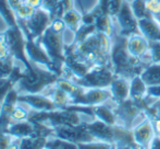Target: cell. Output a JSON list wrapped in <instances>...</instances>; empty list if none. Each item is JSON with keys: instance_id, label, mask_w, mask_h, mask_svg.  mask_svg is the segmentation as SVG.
I'll return each instance as SVG.
<instances>
[{"instance_id": "52a82bcc", "label": "cell", "mask_w": 160, "mask_h": 149, "mask_svg": "<svg viewBox=\"0 0 160 149\" xmlns=\"http://www.w3.org/2000/svg\"><path fill=\"white\" fill-rule=\"evenodd\" d=\"M51 21H52V19H51L50 14L45 9L39 7L36 9L30 19L25 20V24L32 37L37 41L42 38L45 31L50 26Z\"/></svg>"}, {"instance_id": "484cf974", "label": "cell", "mask_w": 160, "mask_h": 149, "mask_svg": "<svg viewBox=\"0 0 160 149\" xmlns=\"http://www.w3.org/2000/svg\"><path fill=\"white\" fill-rule=\"evenodd\" d=\"M15 86H17V82L10 76L0 77V104L3 102L4 98L9 93V91L15 88Z\"/></svg>"}, {"instance_id": "b9f144b4", "label": "cell", "mask_w": 160, "mask_h": 149, "mask_svg": "<svg viewBox=\"0 0 160 149\" xmlns=\"http://www.w3.org/2000/svg\"><path fill=\"white\" fill-rule=\"evenodd\" d=\"M45 149H58V148L55 147L53 145H51V144L49 143L48 141H47V144H46V147H45Z\"/></svg>"}, {"instance_id": "3957f363", "label": "cell", "mask_w": 160, "mask_h": 149, "mask_svg": "<svg viewBox=\"0 0 160 149\" xmlns=\"http://www.w3.org/2000/svg\"><path fill=\"white\" fill-rule=\"evenodd\" d=\"M1 34L4 37V40H6V43L8 45L10 54L14 57V59L20 60L24 65L25 70L32 71L33 65L30 62L25 52L26 38L23 31L20 28L19 23L14 24V25L8 26L7 30L4 32H2Z\"/></svg>"}, {"instance_id": "2e32d148", "label": "cell", "mask_w": 160, "mask_h": 149, "mask_svg": "<svg viewBox=\"0 0 160 149\" xmlns=\"http://www.w3.org/2000/svg\"><path fill=\"white\" fill-rule=\"evenodd\" d=\"M34 132V124L30 121H21L15 122L11 124L10 127L7 130V134L15 137V138H25L31 137Z\"/></svg>"}, {"instance_id": "7402d4cb", "label": "cell", "mask_w": 160, "mask_h": 149, "mask_svg": "<svg viewBox=\"0 0 160 149\" xmlns=\"http://www.w3.org/2000/svg\"><path fill=\"white\" fill-rule=\"evenodd\" d=\"M63 21L67 24L68 30H70L71 32L75 33L78 31V29L80 28L81 22H82V15L78 11H76L75 9H71V10L67 11L62 17Z\"/></svg>"}, {"instance_id": "f1b7e54d", "label": "cell", "mask_w": 160, "mask_h": 149, "mask_svg": "<svg viewBox=\"0 0 160 149\" xmlns=\"http://www.w3.org/2000/svg\"><path fill=\"white\" fill-rule=\"evenodd\" d=\"M35 10H36L35 8L28 6V3H23L21 7H19L14 12H15V14H17V18L23 19V20H28L32 17L33 13L35 12Z\"/></svg>"}, {"instance_id": "e0dca14e", "label": "cell", "mask_w": 160, "mask_h": 149, "mask_svg": "<svg viewBox=\"0 0 160 149\" xmlns=\"http://www.w3.org/2000/svg\"><path fill=\"white\" fill-rule=\"evenodd\" d=\"M119 21H120V25L123 29H127V30H135V28L137 26L132 7L128 6V2H124L122 4V8L120 10V13H119Z\"/></svg>"}, {"instance_id": "f35d334b", "label": "cell", "mask_w": 160, "mask_h": 149, "mask_svg": "<svg viewBox=\"0 0 160 149\" xmlns=\"http://www.w3.org/2000/svg\"><path fill=\"white\" fill-rule=\"evenodd\" d=\"M24 1H25V3H28V6L37 9V8H39V7L42 6V0H24Z\"/></svg>"}, {"instance_id": "5b68a950", "label": "cell", "mask_w": 160, "mask_h": 149, "mask_svg": "<svg viewBox=\"0 0 160 149\" xmlns=\"http://www.w3.org/2000/svg\"><path fill=\"white\" fill-rule=\"evenodd\" d=\"M70 80L85 89H92V88L103 89L108 86H111L114 79L107 66H96L93 67L82 78H72Z\"/></svg>"}, {"instance_id": "30bf717a", "label": "cell", "mask_w": 160, "mask_h": 149, "mask_svg": "<svg viewBox=\"0 0 160 149\" xmlns=\"http://www.w3.org/2000/svg\"><path fill=\"white\" fill-rule=\"evenodd\" d=\"M132 132L135 143L141 147V149H149L150 144L156 135L150 119H146L137 127H135Z\"/></svg>"}, {"instance_id": "74e56055", "label": "cell", "mask_w": 160, "mask_h": 149, "mask_svg": "<svg viewBox=\"0 0 160 149\" xmlns=\"http://www.w3.org/2000/svg\"><path fill=\"white\" fill-rule=\"evenodd\" d=\"M152 127H154L155 134H156L157 136H160V119H152Z\"/></svg>"}, {"instance_id": "4316f807", "label": "cell", "mask_w": 160, "mask_h": 149, "mask_svg": "<svg viewBox=\"0 0 160 149\" xmlns=\"http://www.w3.org/2000/svg\"><path fill=\"white\" fill-rule=\"evenodd\" d=\"M14 68V57L9 55L6 58H0V77H9Z\"/></svg>"}, {"instance_id": "8d00e7d4", "label": "cell", "mask_w": 160, "mask_h": 149, "mask_svg": "<svg viewBox=\"0 0 160 149\" xmlns=\"http://www.w3.org/2000/svg\"><path fill=\"white\" fill-rule=\"evenodd\" d=\"M9 3H10V6L12 7L13 10H17L19 7H21L23 3H25V1L24 0H8Z\"/></svg>"}, {"instance_id": "f546056e", "label": "cell", "mask_w": 160, "mask_h": 149, "mask_svg": "<svg viewBox=\"0 0 160 149\" xmlns=\"http://www.w3.org/2000/svg\"><path fill=\"white\" fill-rule=\"evenodd\" d=\"M11 116H12V119L14 123L15 122L26 121V119H28V116H30V112H28V110L24 109V108L17 105V107L14 108V110H13Z\"/></svg>"}, {"instance_id": "4dcf8cb0", "label": "cell", "mask_w": 160, "mask_h": 149, "mask_svg": "<svg viewBox=\"0 0 160 149\" xmlns=\"http://www.w3.org/2000/svg\"><path fill=\"white\" fill-rule=\"evenodd\" d=\"M150 60L155 64L160 63V42L159 41H152L149 45Z\"/></svg>"}, {"instance_id": "ffe728a7", "label": "cell", "mask_w": 160, "mask_h": 149, "mask_svg": "<svg viewBox=\"0 0 160 149\" xmlns=\"http://www.w3.org/2000/svg\"><path fill=\"white\" fill-rule=\"evenodd\" d=\"M147 85L142 79L141 76H136L132 79L130 83V97L133 100H141L144 97V94L147 92Z\"/></svg>"}, {"instance_id": "44dd1931", "label": "cell", "mask_w": 160, "mask_h": 149, "mask_svg": "<svg viewBox=\"0 0 160 149\" xmlns=\"http://www.w3.org/2000/svg\"><path fill=\"white\" fill-rule=\"evenodd\" d=\"M0 15L8 26L14 25L18 23L17 14L8 0H0Z\"/></svg>"}, {"instance_id": "d6a6232c", "label": "cell", "mask_w": 160, "mask_h": 149, "mask_svg": "<svg viewBox=\"0 0 160 149\" xmlns=\"http://www.w3.org/2000/svg\"><path fill=\"white\" fill-rule=\"evenodd\" d=\"M48 141L51 145L57 147L58 149H80L76 144L70 143V141H63V139H60V138H56L53 141Z\"/></svg>"}, {"instance_id": "7bdbcfd3", "label": "cell", "mask_w": 160, "mask_h": 149, "mask_svg": "<svg viewBox=\"0 0 160 149\" xmlns=\"http://www.w3.org/2000/svg\"><path fill=\"white\" fill-rule=\"evenodd\" d=\"M158 23L160 24V14L158 15Z\"/></svg>"}, {"instance_id": "d6986e66", "label": "cell", "mask_w": 160, "mask_h": 149, "mask_svg": "<svg viewBox=\"0 0 160 149\" xmlns=\"http://www.w3.org/2000/svg\"><path fill=\"white\" fill-rule=\"evenodd\" d=\"M141 77L148 87L160 86V63L145 68Z\"/></svg>"}, {"instance_id": "d4e9b609", "label": "cell", "mask_w": 160, "mask_h": 149, "mask_svg": "<svg viewBox=\"0 0 160 149\" xmlns=\"http://www.w3.org/2000/svg\"><path fill=\"white\" fill-rule=\"evenodd\" d=\"M34 124V132L31 137H44V138H48L50 136H53V127L46 125L44 123H39V122H32Z\"/></svg>"}, {"instance_id": "60d3db41", "label": "cell", "mask_w": 160, "mask_h": 149, "mask_svg": "<svg viewBox=\"0 0 160 149\" xmlns=\"http://www.w3.org/2000/svg\"><path fill=\"white\" fill-rule=\"evenodd\" d=\"M20 145H21V138H15L14 141H12L8 149H20Z\"/></svg>"}, {"instance_id": "7a4b0ae2", "label": "cell", "mask_w": 160, "mask_h": 149, "mask_svg": "<svg viewBox=\"0 0 160 149\" xmlns=\"http://www.w3.org/2000/svg\"><path fill=\"white\" fill-rule=\"evenodd\" d=\"M40 43L46 49L55 67L56 74L62 76L65 62V44L63 42V32H57L49 26L40 38Z\"/></svg>"}, {"instance_id": "9c48e42d", "label": "cell", "mask_w": 160, "mask_h": 149, "mask_svg": "<svg viewBox=\"0 0 160 149\" xmlns=\"http://www.w3.org/2000/svg\"><path fill=\"white\" fill-rule=\"evenodd\" d=\"M19 102L25 103L34 111H53L58 110L56 104L52 102L49 97L46 94H32V93H20L19 96Z\"/></svg>"}, {"instance_id": "5bb4252c", "label": "cell", "mask_w": 160, "mask_h": 149, "mask_svg": "<svg viewBox=\"0 0 160 149\" xmlns=\"http://www.w3.org/2000/svg\"><path fill=\"white\" fill-rule=\"evenodd\" d=\"M138 26L145 37H148L152 41H160V25L158 21L152 19L150 15L139 19Z\"/></svg>"}, {"instance_id": "7c38bea8", "label": "cell", "mask_w": 160, "mask_h": 149, "mask_svg": "<svg viewBox=\"0 0 160 149\" xmlns=\"http://www.w3.org/2000/svg\"><path fill=\"white\" fill-rule=\"evenodd\" d=\"M149 45L150 43H148L145 36H142L138 33H133L127 42V48L131 56L141 58L149 52Z\"/></svg>"}, {"instance_id": "603a6c76", "label": "cell", "mask_w": 160, "mask_h": 149, "mask_svg": "<svg viewBox=\"0 0 160 149\" xmlns=\"http://www.w3.org/2000/svg\"><path fill=\"white\" fill-rule=\"evenodd\" d=\"M93 113L94 116H96L99 121L103 122V123L108 124V125L113 126L116 123V116L114 114L108 109L105 105H96L93 107Z\"/></svg>"}, {"instance_id": "cb8c5ba5", "label": "cell", "mask_w": 160, "mask_h": 149, "mask_svg": "<svg viewBox=\"0 0 160 149\" xmlns=\"http://www.w3.org/2000/svg\"><path fill=\"white\" fill-rule=\"evenodd\" d=\"M47 141L44 137H25L21 139L20 149H45Z\"/></svg>"}, {"instance_id": "836d02e7", "label": "cell", "mask_w": 160, "mask_h": 149, "mask_svg": "<svg viewBox=\"0 0 160 149\" xmlns=\"http://www.w3.org/2000/svg\"><path fill=\"white\" fill-rule=\"evenodd\" d=\"M12 137L7 133L0 132V149H8L12 143Z\"/></svg>"}, {"instance_id": "ac0fdd59", "label": "cell", "mask_w": 160, "mask_h": 149, "mask_svg": "<svg viewBox=\"0 0 160 149\" xmlns=\"http://www.w3.org/2000/svg\"><path fill=\"white\" fill-rule=\"evenodd\" d=\"M46 96L52 100V102L56 104L57 109L59 110H64L65 108L71 104V100H70V97L68 96L67 92L63 91L61 88L57 87L56 85H53L52 90Z\"/></svg>"}, {"instance_id": "1f68e13d", "label": "cell", "mask_w": 160, "mask_h": 149, "mask_svg": "<svg viewBox=\"0 0 160 149\" xmlns=\"http://www.w3.org/2000/svg\"><path fill=\"white\" fill-rule=\"evenodd\" d=\"M145 6L149 14L156 17L160 14V0H145Z\"/></svg>"}, {"instance_id": "4fadbf2b", "label": "cell", "mask_w": 160, "mask_h": 149, "mask_svg": "<svg viewBox=\"0 0 160 149\" xmlns=\"http://www.w3.org/2000/svg\"><path fill=\"white\" fill-rule=\"evenodd\" d=\"M111 92L107 91L101 88H92L85 90L84 98H83V105L85 107H96L100 105L109 98H111Z\"/></svg>"}, {"instance_id": "83f0119b", "label": "cell", "mask_w": 160, "mask_h": 149, "mask_svg": "<svg viewBox=\"0 0 160 149\" xmlns=\"http://www.w3.org/2000/svg\"><path fill=\"white\" fill-rule=\"evenodd\" d=\"M60 6V0H42L40 8L45 9L50 14L51 19H55L57 17L58 9Z\"/></svg>"}, {"instance_id": "8fae6325", "label": "cell", "mask_w": 160, "mask_h": 149, "mask_svg": "<svg viewBox=\"0 0 160 149\" xmlns=\"http://www.w3.org/2000/svg\"><path fill=\"white\" fill-rule=\"evenodd\" d=\"M88 132L93 135L98 141L107 143L112 145L114 136V126L108 125L101 121H96L93 123H85Z\"/></svg>"}, {"instance_id": "e575fe53", "label": "cell", "mask_w": 160, "mask_h": 149, "mask_svg": "<svg viewBox=\"0 0 160 149\" xmlns=\"http://www.w3.org/2000/svg\"><path fill=\"white\" fill-rule=\"evenodd\" d=\"M10 55V51L8 48V45L6 43V40L0 33V58H6Z\"/></svg>"}, {"instance_id": "9a60e30c", "label": "cell", "mask_w": 160, "mask_h": 149, "mask_svg": "<svg viewBox=\"0 0 160 149\" xmlns=\"http://www.w3.org/2000/svg\"><path fill=\"white\" fill-rule=\"evenodd\" d=\"M110 87H111V96L116 102L122 103L130 97V83L123 77L112 81Z\"/></svg>"}, {"instance_id": "ba28073f", "label": "cell", "mask_w": 160, "mask_h": 149, "mask_svg": "<svg viewBox=\"0 0 160 149\" xmlns=\"http://www.w3.org/2000/svg\"><path fill=\"white\" fill-rule=\"evenodd\" d=\"M19 96L20 92L15 88H13L9 91L3 102L1 103V108H0V130L1 132L7 133L11 124L14 123L11 115L19 102Z\"/></svg>"}, {"instance_id": "6da1fadb", "label": "cell", "mask_w": 160, "mask_h": 149, "mask_svg": "<svg viewBox=\"0 0 160 149\" xmlns=\"http://www.w3.org/2000/svg\"><path fill=\"white\" fill-rule=\"evenodd\" d=\"M32 65L33 70L28 71L24 69L23 77L15 86V89L20 93H40L47 87L55 85L59 79V76L53 71L40 68L39 65L35 63H32Z\"/></svg>"}, {"instance_id": "277c9868", "label": "cell", "mask_w": 160, "mask_h": 149, "mask_svg": "<svg viewBox=\"0 0 160 149\" xmlns=\"http://www.w3.org/2000/svg\"><path fill=\"white\" fill-rule=\"evenodd\" d=\"M28 121L39 122L44 123L50 127L64 125H78L81 124V119L78 112L71 110H53V111H42L30 113Z\"/></svg>"}, {"instance_id": "8992f818", "label": "cell", "mask_w": 160, "mask_h": 149, "mask_svg": "<svg viewBox=\"0 0 160 149\" xmlns=\"http://www.w3.org/2000/svg\"><path fill=\"white\" fill-rule=\"evenodd\" d=\"M53 137L63 139L73 144H86L93 143L97 139L86 128L85 123H81L78 125H64L53 127Z\"/></svg>"}, {"instance_id": "ee69618b", "label": "cell", "mask_w": 160, "mask_h": 149, "mask_svg": "<svg viewBox=\"0 0 160 149\" xmlns=\"http://www.w3.org/2000/svg\"><path fill=\"white\" fill-rule=\"evenodd\" d=\"M0 132H1V130H0Z\"/></svg>"}, {"instance_id": "ab89813d", "label": "cell", "mask_w": 160, "mask_h": 149, "mask_svg": "<svg viewBox=\"0 0 160 149\" xmlns=\"http://www.w3.org/2000/svg\"><path fill=\"white\" fill-rule=\"evenodd\" d=\"M149 149H160V136H155L150 144Z\"/></svg>"}, {"instance_id": "d590c367", "label": "cell", "mask_w": 160, "mask_h": 149, "mask_svg": "<svg viewBox=\"0 0 160 149\" xmlns=\"http://www.w3.org/2000/svg\"><path fill=\"white\" fill-rule=\"evenodd\" d=\"M60 4H61V7L63 8L64 13L67 12V11L71 10V9H74L72 0H60Z\"/></svg>"}]
</instances>
